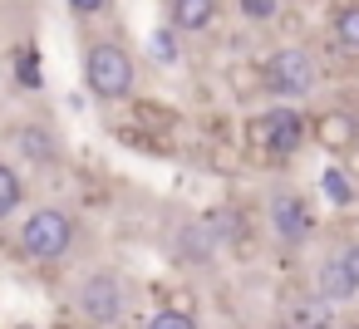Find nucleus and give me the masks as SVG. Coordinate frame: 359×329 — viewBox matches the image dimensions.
I'll return each mask as SVG.
<instances>
[{
    "mask_svg": "<svg viewBox=\"0 0 359 329\" xmlns=\"http://www.w3.org/2000/svg\"><path fill=\"white\" fill-rule=\"evenodd\" d=\"M339 260H344V270H349V280L359 285V236H349V241L339 246Z\"/></svg>",
    "mask_w": 359,
    "mask_h": 329,
    "instance_id": "4be33fe9",
    "label": "nucleus"
},
{
    "mask_svg": "<svg viewBox=\"0 0 359 329\" xmlns=\"http://www.w3.org/2000/svg\"><path fill=\"white\" fill-rule=\"evenodd\" d=\"M266 216H271V236H276L285 251L310 246V236H315V211H310L305 192H295V187H276V192L266 197Z\"/></svg>",
    "mask_w": 359,
    "mask_h": 329,
    "instance_id": "0eeeda50",
    "label": "nucleus"
},
{
    "mask_svg": "<svg viewBox=\"0 0 359 329\" xmlns=\"http://www.w3.org/2000/svg\"><path fill=\"white\" fill-rule=\"evenodd\" d=\"M339 329H359V319H349V324H339Z\"/></svg>",
    "mask_w": 359,
    "mask_h": 329,
    "instance_id": "393cba45",
    "label": "nucleus"
},
{
    "mask_svg": "<svg viewBox=\"0 0 359 329\" xmlns=\"http://www.w3.org/2000/svg\"><path fill=\"white\" fill-rule=\"evenodd\" d=\"M148 55H153V64H163V69L182 64V35H172L168 25H158V30L148 35Z\"/></svg>",
    "mask_w": 359,
    "mask_h": 329,
    "instance_id": "a211bd4d",
    "label": "nucleus"
},
{
    "mask_svg": "<svg viewBox=\"0 0 359 329\" xmlns=\"http://www.w3.org/2000/svg\"><path fill=\"white\" fill-rule=\"evenodd\" d=\"M310 143L325 148V158H349L359 148V113L354 108H320L310 118Z\"/></svg>",
    "mask_w": 359,
    "mask_h": 329,
    "instance_id": "1a4fd4ad",
    "label": "nucleus"
},
{
    "mask_svg": "<svg viewBox=\"0 0 359 329\" xmlns=\"http://www.w3.org/2000/svg\"><path fill=\"white\" fill-rule=\"evenodd\" d=\"M222 20V0H163V25L172 35H207Z\"/></svg>",
    "mask_w": 359,
    "mask_h": 329,
    "instance_id": "9b49d317",
    "label": "nucleus"
},
{
    "mask_svg": "<svg viewBox=\"0 0 359 329\" xmlns=\"http://www.w3.org/2000/svg\"><path fill=\"white\" fill-rule=\"evenodd\" d=\"M320 192H325V202L334 211H349L354 206V177H349V167H325L320 172Z\"/></svg>",
    "mask_w": 359,
    "mask_h": 329,
    "instance_id": "dca6fc26",
    "label": "nucleus"
},
{
    "mask_svg": "<svg viewBox=\"0 0 359 329\" xmlns=\"http://www.w3.org/2000/svg\"><path fill=\"white\" fill-rule=\"evenodd\" d=\"M315 300H325L330 309H344V304H354L359 300V285L349 280V270H344V260H339V251H325L320 260H315V275H310V285H305Z\"/></svg>",
    "mask_w": 359,
    "mask_h": 329,
    "instance_id": "9d476101",
    "label": "nucleus"
},
{
    "mask_svg": "<svg viewBox=\"0 0 359 329\" xmlns=\"http://www.w3.org/2000/svg\"><path fill=\"white\" fill-rule=\"evenodd\" d=\"M231 10L241 15V25H251V30H266V25H276V20H280L285 0H231Z\"/></svg>",
    "mask_w": 359,
    "mask_h": 329,
    "instance_id": "f3484780",
    "label": "nucleus"
},
{
    "mask_svg": "<svg viewBox=\"0 0 359 329\" xmlns=\"http://www.w3.org/2000/svg\"><path fill=\"white\" fill-rule=\"evenodd\" d=\"M6 74H11V69H6ZM11 79H15V89H20V94H40V89H45L40 55H35V50H15V74H11Z\"/></svg>",
    "mask_w": 359,
    "mask_h": 329,
    "instance_id": "6ab92c4d",
    "label": "nucleus"
},
{
    "mask_svg": "<svg viewBox=\"0 0 359 329\" xmlns=\"http://www.w3.org/2000/svg\"><path fill=\"white\" fill-rule=\"evenodd\" d=\"M79 79H84V94L94 104H104V108L133 104L138 99V59H133L128 40L114 35V30L84 35V45H79Z\"/></svg>",
    "mask_w": 359,
    "mask_h": 329,
    "instance_id": "f03ea898",
    "label": "nucleus"
},
{
    "mask_svg": "<svg viewBox=\"0 0 359 329\" xmlns=\"http://www.w3.org/2000/svg\"><path fill=\"white\" fill-rule=\"evenodd\" d=\"M0 153H6L20 172H25V167H30V172H55V167L65 162V138H60V128L45 123V118H15Z\"/></svg>",
    "mask_w": 359,
    "mask_h": 329,
    "instance_id": "423d86ee",
    "label": "nucleus"
},
{
    "mask_svg": "<svg viewBox=\"0 0 359 329\" xmlns=\"http://www.w3.org/2000/svg\"><path fill=\"white\" fill-rule=\"evenodd\" d=\"M266 329H290V324H285V319H271V324H266Z\"/></svg>",
    "mask_w": 359,
    "mask_h": 329,
    "instance_id": "b1692460",
    "label": "nucleus"
},
{
    "mask_svg": "<svg viewBox=\"0 0 359 329\" xmlns=\"http://www.w3.org/2000/svg\"><path fill=\"white\" fill-rule=\"evenodd\" d=\"M79 241H84V221L65 202H35L11 226V251L25 265H45V270L69 265L74 251H79Z\"/></svg>",
    "mask_w": 359,
    "mask_h": 329,
    "instance_id": "f257e3e1",
    "label": "nucleus"
},
{
    "mask_svg": "<svg viewBox=\"0 0 359 329\" xmlns=\"http://www.w3.org/2000/svg\"><path fill=\"white\" fill-rule=\"evenodd\" d=\"M276 319H285L290 329H339L334 309H330L325 300H315L310 290H295V295H285V300H280V314H276Z\"/></svg>",
    "mask_w": 359,
    "mask_h": 329,
    "instance_id": "f8f14e48",
    "label": "nucleus"
},
{
    "mask_svg": "<svg viewBox=\"0 0 359 329\" xmlns=\"http://www.w3.org/2000/svg\"><path fill=\"white\" fill-rule=\"evenodd\" d=\"M305 143H310V113H300L290 104H271L246 118V158L290 162Z\"/></svg>",
    "mask_w": 359,
    "mask_h": 329,
    "instance_id": "20e7f679",
    "label": "nucleus"
},
{
    "mask_svg": "<svg viewBox=\"0 0 359 329\" xmlns=\"http://www.w3.org/2000/svg\"><path fill=\"white\" fill-rule=\"evenodd\" d=\"M143 329H202V324H197V309H182V304H158V309L143 319Z\"/></svg>",
    "mask_w": 359,
    "mask_h": 329,
    "instance_id": "aec40b11",
    "label": "nucleus"
},
{
    "mask_svg": "<svg viewBox=\"0 0 359 329\" xmlns=\"http://www.w3.org/2000/svg\"><path fill=\"white\" fill-rule=\"evenodd\" d=\"M261 79H266V99H271V104L300 108V104L320 89V59H315L305 45L285 40V45H276V50L261 59Z\"/></svg>",
    "mask_w": 359,
    "mask_h": 329,
    "instance_id": "39448f33",
    "label": "nucleus"
},
{
    "mask_svg": "<svg viewBox=\"0 0 359 329\" xmlns=\"http://www.w3.org/2000/svg\"><path fill=\"white\" fill-rule=\"evenodd\" d=\"M330 40L339 55L359 59V0H339L334 15H330Z\"/></svg>",
    "mask_w": 359,
    "mask_h": 329,
    "instance_id": "4468645a",
    "label": "nucleus"
},
{
    "mask_svg": "<svg viewBox=\"0 0 359 329\" xmlns=\"http://www.w3.org/2000/svg\"><path fill=\"white\" fill-rule=\"evenodd\" d=\"M74 314L89 329H123L133 314V285L118 265H89L74 280Z\"/></svg>",
    "mask_w": 359,
    "mask_h": 329,
    "instance_id": "7ed1b4c3",
    "label": "nucleus"
},
{
    "mask_svg": "<svg viewBox=\"0 0 359 329\" xmlns=\"http://www.w3.org/2000/svg\"><path fill=\"white\" fill-rule=\"evenodd\" d=\"M226 89H231L241 104H256V99H266L261 64H251V59H231V64H226Z\"/></svg>",
    "mask_w": 359,
    "mask_h": 329,
    "instance_id": "2eb2a0df",
    "label": "nucleus"
},
{
    "mask_svg": "<svg viewBox=\"0 0 359 329\" xmlns=\"http://www.w3.org/2000/svg\"><path fill=\"white\" fill-rule=\"evenodd\" d=\"M168 255L187 270H207L217 255H222V241L212 236V226L202 216H182L172 231H168Z\"/></svg>",
    "mask_w": 359,
    "mask_h": 329,
    "instance_id": "6e6552de",
    "label": "nucleus"
},
{
    "mask_svg": "<svg viewBox=\"0 0 359 329\" xmlns=\"http://www.w3.org/2000/svg\"><path fill=\"white\" fill-rule=\"evenodd\" d=\"M11 89V74H6V59H0V94H6Z\"/></svg>",
    "mask_w": 359,
    "mask_h": 329,
    "instance_id": "5701e85b",
    "label": "nucleus"
},
{
    "mask_svg": "<svg viewBox=\"0 0 359 329\" xmlns=\"http://www.w3.org/2000/svg\"><path fill=\"white\" fill-rule=\"evenodd\" d=\"M114 6L118 0H65V10H69L74 25H99V20L114 15Z\"/></svg>",
    "mask_w": 359,
    "mask_h": 329,
    "instance_id": "412c9836",
    "label": "nucleus"
},
{
    "mask_svg": "<svg viewBox=\"0 0 359 329\" xmlns=\"http://www.w3.org/2000/svg\"><path fill=\"white\" fill-rule=\"evenodd\" d=\"M25 206H30V182L6 153H0V226H15V216Z\"/></svg>",
    "mask_w": 359,
    "mask_h": 329,
    "instance_id": "ddd939ff",
    "label": "nucleus"
}]
</instances>
